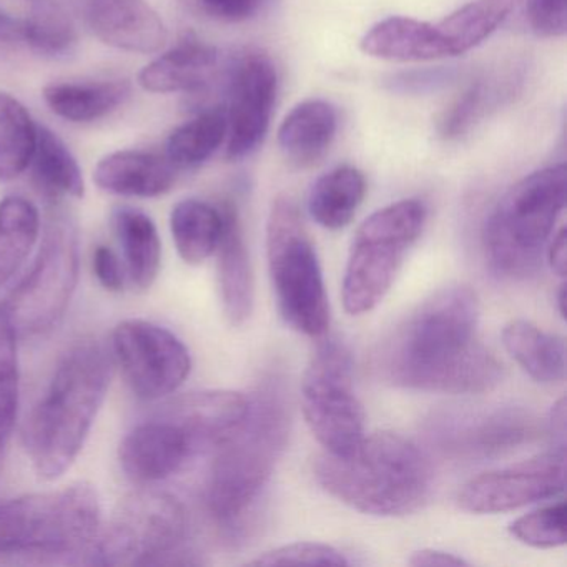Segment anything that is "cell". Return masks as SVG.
Returning a JSON list of instances; mask_svg holds the SVG:
<instances>
[{
    "label": "cell",
    "instance_id": "cell-1",
    "mask_svg": "<svg viewBox=\"0 0 567 567\" xmlns=\"http://www.w3.org/2000/svg\"><path fill=\"white\" fill-rule=\"evenodd\" d=\"M477 321L480 301L470 287L441 288L388 334L374 367L404 390L487 393L503 380V367L477 338Z\"/></svg>",
    "mask_w": 567,
    "mask_h": 567
},
{
    "label": "cell",
    "instance_id": "cell-2",
    "mask_svg": "<svg viewBox=\"0 0 567 567\" xmlns=\"http://www.w3.org/2000/svg\"><path fill=\"white\" fill-rule=\"evenodd\" d=\"M290 411L280 381H265L250 398L241 426L217 447L205 503L225 533L238 534L254 513L287 446Z\"/></svg>",
    "mask_w": 567,
    "mask_h": 567
},
{
    "label": "cell",
    "instance_id": "cell-3",
    "mask_svg": "<svg viewBox=\"0 0 567 567\" xmlns=\"http://www.w3.org/2000/svg\"><path fill=\"white\" fill-rule=\"evenodd\" d=\"M315 480L330 496L371 516H404L420 509L433 489L426 454L401 434L363 436L344 456L324 453L313 464Z\"/></svg>",
    "mask_w": 567,
    "mask_h": 567
},
{
    "label": "cell",
    "instance_id": "cell-4",
    "mask_svg": "<svg viewBox=\"0 0 567 567\" xmlns=\"http://www.w3.org/2000/svg\"><path fill=\"white\" fill-rule=\"evenodd\" d=\"M111 378V358L97 341H81L64 354L25 431L32 466L42 480H58L78 460Z\"/></svg>",
    "mask_w": 567,
    "mask_h": 567
},
{
    "label": "cell",
    "instance_id": "cell-5",
    "mask_svg": "<svg viewBox=\"0 0 567 567\" xmlns=\"http://www.w3.org/2000/svg\"><path fill=\"white\" fill-rule=\"evenodd\" d=\"M101 530V501L89 483L0 501V563H74Z\"/></svg>",
    "mask_w": 567,
    "mask_h": 567
},
{
    "label": "cell",
    "instance_id": "cell-6",
    "mask_svg": "<svg viewBox=\"0 0 567 567\" xmlns=\"http://www.w3.org/2000/svg\"><path fill=\"white\" fill-rule=\"evenodd\" d=\"M566 192V165H550L520 178L494 205L484 221L483 248L497 277L523 280L539 270Z\"/></svg>",
    "mask_w": 567,
    "mask_h": 567
},
{
    "label": "cell",
    "instance_id": "cell-7",
    "mask_svg": "<svg viewBox=\"0 0 567 567\" xmlns=\"http://www.w3.org/2000/svg\"><path fill=\"white\" fill-rule=\"evenodd\" d=\"M267 254L278 311L288 327L311 338L327 334L330 303L313 241L298 205L278 197L267 224Z\"/></svg>",
    "mask_w": 567,
    "mask_h": 567
},
{
    "label": "cell",
    "instance_id": "cell-8",
    "mask_svg": "<svg viewBox=\"0 0 567 567\" xmlns=\"http://www.w3.org/2000/svg\"><path fill=\"white\" fill-rule=\"evenodd\" d=\"M188 517L184 504L161 491H138L118 503L89 553L95 566L197 564L185 549Z\"/></svg>",
    "mask_w": 567,
    "mask_h": 567
},
{
    "label": "cell",
    "instance_id": "cell-9",
    "mask_svg": "<svg viewBox=\"0 0 567 567\" xmlns=\"http://www.w3.org/2000/svg\"><path fill=\"white\" fill-rule=\"evenodd\" d=\"M427 220V207L406 198L380 208L354 234L343 278V305L350 315L373 311L393 287L394 278Z\"/></svg>",
    "mask_w": 567,
    "mask_h": 567
},
{
    "label": "cell",
    "instance_id": "cell-10",
    "mask_svg": "<svg viewBox=\"0 0 567 567\" xmlns=\"http://www.w3.org/2000/svg\"><path fill=\"white\" fill-rule=\"evenodd\" d=\"M81 270V237L74 218L54 207L45 220L31 271L2 301L18 337H41L64 318Z\"/></svg>",
    "mask_w": 567,
    "mask_h": 567
},
{
    "label": "cell",
    "instance_id": "cell-11",
    "mask_svg": "<svg viewBox=\"0 0 567 567\" xmlns=\"http://www.w3.org/2000/svg\"><path fill=\"white\" fill-rule=\"evenodd\" d=\"M305 420L324 453L344 456L364 436V410L354 393L350 348L327 338L318 344L301 380Z\"/></svg>",
    "mask_w": 567,
    "mask_h": 567
},
{
    "label": "cell",
    "instance_id": "cell-12",
    "mask_svg": "<svg viewBox=\"0 0 567 567\" xmlns=\"http://www.w3.org/2000/svg\"><path fill=\"white\" fill-rule=\"evenodd\" d=\"M115 360L128 386L141 400L175 393L187 380L192 358L181 338L145 320H125L112 334Z\"/></svg>",
    "mask_w": 567,
    "mask_h": 567
},
{
    "label": "cell",
    "instance_id": "cell-13",
    "mask_svg": "<svg viewBox=\"0 0 567 567\" xmlns=\"http://www.w3.org/2000/svg\"><path fill=\"white\" fill-rule=\"evenodd\" d=\"M566 451L530 457L514 466L489 471L464 484L457 496L461 509L497 514L550 499L566 489Z\"/></svg>",
    "mask_w": 567,
    "mask_h": 567
},
{
    "label": "cell",
    "instance_id": "cell-14",
    "mask_svg": "<svg viewBox=\"0 0 567 567\" xmlns=\"http://www.w3.org/2000/svg\"><path fill=\"white\" fill-rule=\"evenodd\" d=\"M278 94V74L264 54H247L231 71L227 157L241 161L267 137Z\"/></svg>",
    "mask_w": 567,
    "mask_h": 567
},
{
    "label": "cell",
    "instance_id": "cell-15",
    "mask_svg": "<svg viewBox=\"0 0 567 567\" xmlns=\"http://www.w3.org/2000/svg\"><path fill=\"white\" fill-rule=\"evenodd\" d=\"M197 453L184 427L157 413L124 437L118 447V460L131 480L147 484L167 480Z\"/></svg>",
    "mask_w": 567,
    "mask_h": 567
},
{
    "label": "cell",
    "instance_id": "cell-16",
    "mask_svg": "<svg viewBox=\"0 0 567 567\" xmlns=\"http://www.w3.org/2000/svg\"><path fill=\"white\" fill-rule=\"evenodd\" d=\"M95 38L118 51L155 54L168 39L158 12L145 0H78Z\"/></svg>",
    "mask_w": 567,
    "mask_h": 567
},
{
    "label": "cell",
    "instance_id": "cell-17",
    "mask_svg": "<svg viewBox=\"0 0 567 567\" xmlns=\"http://www.w3.org/2000/svg\"><path fill=\"white\" fill-rule=\"evenodd\" d=\"M250 398L235 391H198L168 401L158 413L174 420L192 437L198 453L218 447L247 417Z\"/></svg>",
    "mask_w": 567,
    "mask_h": 567
},
{
    "label": "cell",
    "instance_id": "cell-18",
    "mask_svg": "<svg viewBox=\"0 0 567 567\" xmlns=\"http://www.w3.org/2000/svg\"><path fill=\"white\" fill-rule=\"evenodd\" d=\"M221 210L224 231L215 251L218 255V288L225 317L234 327H244L254 313V271L237 207L225 202Z\"/></svg>",
    "mask_w": 567,
    "mask_h": 567
},
{
    "label": "cell",
    "instance_id": "cell-19",
    "mask_svg": "<svg viewBox=\"0 0 567 567\" xmlns=\"http://www.w3.org/2000/svg\"><path fill=\"white\" fill-rule=\"evenodd\" d=\"M524 85V68L509 65L471 82L466 91L441 114L437 134L444 141H460L487 115L509 104Z\"/></svg>",
    "mask_w": 567,
    "mask_h": 567
},
{
    "label": "cell",
    "instance_id": "cell-20",
    "mask_svg": "<svg viewBox=\"0 0 567 567\" xmlns=\"http://www.w3.org/2000/svg\"><path fill=\"white\" fill-rule=\"evenodd\" d=\"M178 168L158 154L121 151L99 162L94 181L102 190L124 197L154 198L167 194L177 182Z\"/></svg>",
    "mask_w": 567,
    "mask_h": 567
},
{
    "label": "cell",
    "instance_id": "cell-21",
    "mask_svg": "<svg viewBox=\"0 0 567 567\" xmlns=\"http://www.w3.org/2000/svg\"><path fill=\"white\" fill-rule=\"evenodd\" d=\"M370 58L388 62H433L453 58L437 24L411 18H388L360 42Z\"/></svg>",
    "mask_w": 567,
    "mask_h": 567
},
{
    "label": "cell",
    "instance_id": "cell-22",
    "mask_svg": "<svg viewBox=\"0 0 567 567\" xmlns=\"http://www.w3.org/2000/svg\"><path fill=\"white\" fill-rule=\"evenodd\" d=\"M338 131L337 109L310 99L291 109L278 128V147L295 168H311L327 157Z\"/></svg>",
    "mask_w": 567,
    "mask_h": 567
},
{
    "label": "cell",
    "instance_id": "cell-23",
    "mask_svg": "<svg viewBox=\"0 0 567 567\" xmlns=\"http://www.w3.org/2000/svg\"><path fill=\"white\" fill-rule=\"evenodd\" d=\"M217 65V49L190 34L144 68L138 84L152 94L200 91L214 78Z\"/></svg>",
    "mask_w": 567,
    "mask_h": 567
},
{
    "label": "cell",
    "instance_id": "cell-24",
    "mask_svg": "<svg viewBox=\"0 0 567 567\" xmlns=\"http://www.w3.org/2000/svg\"><path fill=\"white\" fill-rule=\"evenodd\" d=\"M464 426L441 434L444 446L466 456H489L534 436V421L520 411L504 410L464 420ZM446 447V450H447Z\"/></svg>",
    "mask_w": 567,
    "mask_h": 567
},
{
    "label": "cell",
    "instance_id": "cell-25",
    "mask_svg": "<svg viewBox=\"0 0 567 567\" xmlns=\"http://www.w3.org/2000/svg\"><path fill=\"white\" fill-rule=\"evenodd\" d=\"M112 225L124 254L125 274L132 287L147 291L157 280L162 265V241L157 227L144 212L118 207Z\"/></svg>",
    "mask_w": 567,
    "mask_h": 567
},
{
    "label": "cell",
    "instance_id": "cell-26",
    "mask_svg": "<svg viewBox=\"0 0 567 567\" xmlns=\"http://www.w3.org/2000/svg\"><path fill=\"white\" fill-rule=\"evenodd\" d=\"M131 82H64L44 89V101L52 112L64 121L94 122L117 111L131 97Z\"/></svg>",
    "mask_w": 567,
    "mask_h": 567
},
{
    "label": "cell",
    "instance_id": "cell-27",
    "mask_svg": "<svg viewBox=\"0 0 567 567\" xmlns=\"http://www.w3.org/2000/svg\"><path fill=\"white\" fill-rule=\"evenodd\" d=\"M503 344L513 360L539 383H559L566 378V341L546 333L526 320L511 321L503 330Z\"/></svg>",
    "mask_w": 567,
    "mask_h": 567
},
{
    "label": "cell",
    "instance_id": "cell-28",
    "mask_svg": "<svg viewBox=\"0 0 567 567\" xmlns=\"http://www.w3.org/2000/svg\"><path fill=\"white\" fill-rule=\"evenodd\" d=\"M367 195V178L351 165L321 175L310 190L308 212L320 227L341 230L350 225Z\"/></svg>",
    "mask_w": 567,
    "mask_h": 567
},
{
    "label": "cell",
    "instance_id": "cell-29",
    "mask_svg": "<svg viewBox=\"0 0 567 567\" xmlns=\"http://www.w3.org/2000/svg\"><path fill=\"white\" fill-rule=\"evenodd\" d=\"M172 237L182 260L204 264L217 251L224 231V210L197 198L175 205L171 215Z\"/></svg>",
    "mask_w": 567,
    "mask_h": 567
},
{
    "label": "cell",
    "instance_id": "cell-30",
    "mask_svg": "<svg viewBox=\"0 0 567 567\" xmlns=\"http://www.w3.org/2000/svg\"><path fill=\"white\" fill-rule=\"evenodd\" d=\"M31 164L34 165L35 184L49 200L55 204L65 197H84L81 165L51 128L38 125V142Z\"/></svg>",
    "mask_w": 567,
    "mask_h": 567
},
{
    "label": "cell",
    "instance_id": "cell-31",
    "mask_svg": "<svg viewBox=\"0 0 567 567\" xmlns=\"http://www.w3.org/2000/svg\"><path fill=\"white\" fill-rule=\"evenodd\" d=\"M519 0H471L437 22L451 55L466 54L486 42L507 18Z\"/></svg>",
    "mask_w": 567,
    "mask_h": 567
},
{
    "label": "cell",
    "instance_id": "cell-32",
    "mask_svg": "<svg viewBox=\"0 0 567 567\" xmlns=\"http://www.w3.org/2000/svg\"><path fill=\"white\" fill-rule=\"evenodd\" d=\"M41 215L24 197H8L0 202V287H4L21 270L38 244Z\"/></svg>",
    "mask_w": 567,
    "mask_h": 567
},
{
    "label": "cell",
    "instance_id": "cell-33",
    "mask_svg": "<svg viewBox=\"0 0 567 567\" xmlns=\"http://www.w3.org/2000/svg\"><path fill=\"white\" fill-rule=\"evenodd\" d=\"M38 142V125L28 109L0 92V181L19 177L31 165Z\"/></svg>",
    "mask_w": 567,
    "mask_h": 567
},
{
    "label": "cell",
    "instance_id": "cell-34",
    "mask_svg": "<svg viewBox=\"0 0 567 567\" xmlns=\"http://www.w3.org/2000/svg\"><path fill=\"white\" fill-rule=\"evenodd\" d=\"M227 111L210 109L175 128L167 141L165 157L178 168H195L205 164L227 138Z\"/></svg>",
    "mask_w": 567,
    "mask_h": 567
},
{
    "label": "cell",
    "instance_id": "cell-35",
    "mask_svg": "<svg viewBox=\"0 0 567 567\" xmlns=\"http://www.w3.org/2000/svg\"><path fill=\"white\" fill-rule=\"evenodd\" d=\"M19 32L31 48L48 55L65 54L78 42L74 21L55 0H31Z\"/></svg>",
    "mask_w": 567,
    "mask_h": 567
},
{
    "label": "cell",
    "instance_id": "cell-36",
    "mask_svg": "<svg viewBox=\"0 0 567 567\" xmlns=\"http://www.w3.org/2000/svg\"><path fill=\"white\" fill-rule=\"evenodd\" d=\"M18 338L11 318L0 301V456L11 440L18 417L21 383Z\"/></svg>",
    "mask_w": 567,
    "mask_h": 567
},
{
    "label": "cell",
    "instance_id": "cell-37",
    "mask_svg": "<svg viewBox=\"0 0 567 567\" xmlns=\"http://www.w3.org/2000/svg\"><path fill=\"white\" fill-rule=\"evenodd\" d=\"M511 536L536 549H554L566 544V503L549 504L524 514L509 524Z\"/></svg>",
    "mask_w": 567,
    "mask_h": 567
},
{
    "label": "cell",
    "instance_id": "cell-38",
    "mask_svg": "<svg viewBox=\"0 0 567 567\" xmlns=\"http://www.w3.org/2000/svg\"><path fill=\"white\" fill-rule=\"evenodd\" d=\"M341 550L320 543H295L260 554L250 566H348Z\"/></svg>",
    "mask_w": 567,
    "mask_h": 567
},
{
    "label": "cell",
    "instance_id": "cell-39",
    "mask_svg": "<svg viewBox=\"0 0 567 567\" xmlns=\"http://www.w3.org/2000/svg\"><path fill=\"white\" fill-rule=\"evenodd\" d=\"M460 72L454 68H426L396 72L384 81V87L393 94L427 95L436 94L456 84Z\"/></svg>",
    "mask_w": 567,
    "mask_h": 567
},
{
    "label": "cell",
    "instance_id": "cell-40",
    "mask_svg": "<svg viewBox=\"0 0 567 567\" xmlns=\"http://www.w3.org/2000/svg\"><path fill=\"white\" fill-rule=\"evenodd\" d=\"M527 28L543 39H560L567 32V0H524Z\"/></svg>",
    "mask_w": 567,
    "mask_h": 567
},
{
    "label": "cell",
    "instance_id": "cell-41",
    "mask_svg": "<svg viewBox=\"0 0 567 567\" xmlns=\"http://www.w3.org/2000/svg\"><path fill=\"white\" fill-rule=\"evenodd\" d=\"M205 11L227 22H247L260 16L271 0H200Z\"/></svg>",
    "mask_w": 567,
    "mask_h": 567
},
{
    "label": "cell",
    "instance_id": "cell-42",
    "mask_svg": "<svg viewBox=\"0 0 567 567\" xmlns=\"http://www.w3.org/2000/svg\"><path fill=\"white\" fill-rule=\"evenodd\" d=\"M94 271L95 277L105 290L114 291V293L124 290L127 275H125L121 258L115 255L112 248L105 247V245L95 248Z\"/></svg>",
    "mask_w": 567,
    "mask_h": 567
},
{
    "label": "cell",
    "instance_id": "cell-43",
    "mask_svg": "<svg viewBox=\"0 0 567 567\" xmlns=\"http://www.w3.org/2000/svg\"><path fill=\"white\" fill-rule=\"evenodd\" d=\"M408 563L411 566H440V567H460L467 566V560L463 557L456 556V554L446 553V550L440 549H421L413 553Z\"/></svg>",
    "mask_w": 567,
    "mask_h": 567
},
{
    "label": "cell",
    "instance_id": "cell-44",
    "mask_svg": "<svg viewBox=\"0 0 567 567\" xmlns=\"http://www.w3.org/2000/svg\"><path fill=\"white\" fill-rule=\"evenodd\" d=\"M550 436L554 440V450L566 451V398H560L550 414Z\"/></svg>",
    "mask_w": 567,
    "mask_h": 567
},
{
    "label": "cell",
    "instance_id": "cell-45",
    "mask_svg": "<svg viewBox=\"0 0 567 567\" xmlns=\"http://www.w3.org/2000/svg\"><path fill=\"white\" fill-rule=\"evenodd\" d=\"M547 257H549V265L554 274L560 278L566 277L567 245L566 230L564 228H560L559 234L554 237L553 244H550L549 250H547Z\"/></svg>",
    "mask_w": 567,
    "mask_h": 567
},
{
    "label": "cell",
    "instance_id": "cell-46",
    "mask_svg": "<svg viewBox=\"0 0 567 567\" xmlns=\"http://www.w3.org/2000/svg\"><path fill=\"white\" fill-rule=\"evenodd\" d=\"M557 305H559V311H560V315H563L564 317V313H566V311H564V305H566V285H560L559 287V295H557Z\"/></svg>",
    "mask_w": 567,
    "mask_h": 567
},
{
    "label": "cell",
    "instance_id": "cell-47",
    "mask_svg": "<svg viewBox=\"0 0 567 567\" xmlns=\"http://www.w3.org/2000/svg\"><path fill=\"white\" fill-rule=\"evenodd\" d=\"M2 31H8V28H6L4 19L0 18V32Z\"/></svg>",
    "mask_w": 567,
    "mask_h": 567
}]
</instances>
